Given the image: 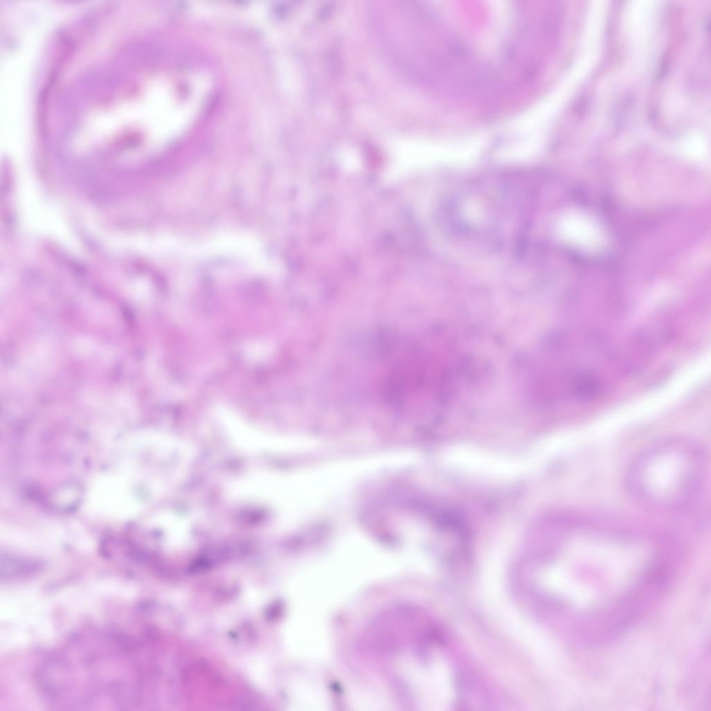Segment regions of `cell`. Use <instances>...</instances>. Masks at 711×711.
Returning <instances> with one entry per match:
<instances>
[{
	"label": "cell",
	"mask_w": 711,
	"mask_h": 711,
	"mask_svg": "<svg viewBox=\"0 0 711 711\" xmlns=\"http://www.w3.org/2000/svg\"><path fill=\"white\" fill-rule=\"evenodd\" d=\"M703 447L683 437L660 440L646 447L628 467L626 482L639 500L663 508L689 503L699 493L706 470Z\"/></svg>",
	"instance_id": "1"
},
{
	"label": "cell",
	"mask_w": 711,
	"mask_h": 711,
	"mask_svg": "<svg viewBox=\"0 0 711 711\" xmlns=\"http://www.w3.org/2000/svg\"><path fill=\"white\" fill-rule=\"evenodd\" d=\"M571 390L576 398L583 401H589L598 396L602 385L599 377L588 371L578 373L573 380Z\"/></svg>",
	"instance_id": "2"
}]
</instances>
